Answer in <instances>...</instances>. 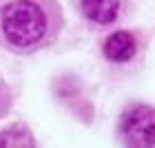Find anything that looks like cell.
Segmentation results:
<instances>
[{"label": "cell", "mask_w": 155, "mask_h": 148, "mask_svg": "<svg viewBox=\"0 0 155 148\" xmlns=\"http://www.w3.org/2000/svg\"><path fill=\"white\" fill-rule=\"evenodd\" d=\"M2 106H5V93L0 91V113H2Z\"/></svg>", "instance_id": "cell-6"}, {"label": "cell", "mask_w": 155, "mask_h": 148, "mask_svg": "<svg viewBox=\"0 0 155 148\" xmlns=\"http://www.w3.org/2000/svg\"><path fill=\"white\" fill-rule=\"evenodd\" d=\"M82 13L91 22L111 24L120 13V0H82Z\"/></svg>", "instance_id": "cell-4"}, {"label": "cell", "mask_w": 155, "mask_h": 148, "mask_svg": "<svg viewBox=\"0 0 155 148\" xmlns=\"http://www.w3.org/2000/svg\"><path fill=\"white\" fill-rule=\"evenodd\" d=\"M0 27L13 47L29 49L45 38L47 16L33 0H13L0 13Z\"/></svg>", "instance_id": "cell-1"}, {"label": "cell", "mask_w": 155, "mask_h": 148, "mask_svg": "<svg viewBox=\"0 0 155 148\" xmlns=\"http://www.w3.org/2000/svg\"><path fill=\"white\" fill-rule=\"evenodd\" d=\"M0 146H33V137L25 128H7L0 133Z\"/></svg>", "instance_id": "cell-5"}, {"label": "cell", "mask_w": 155, "mask_h": 148, "mask_svg": "<svg viewBox=\"0 0 155 148\" xmlns=\"http://www.w3.org/2000/svg\"><path fill=\"white\" fill-rule=\"evenodd\" d=\"M135 38L129 31H115L104 42V55L111 62H129L135 55Z\"/></svg>", "instance_id": "cell-3"}, {"label": "cell", "mask_w": 155, "mask_h": 148, "mask_svg": "<svg viewBox=\"0 0 155 148\" xmlns=\"http://www.w3.org/2000/svg\"><path fill=\"white\" fill-rule=\"evenodd\" d=\"M120 133L131 146H155V108L142 104L129 108L122 115Z\"/></svg>", "instance_id": "cell-2"}]
</instances>
